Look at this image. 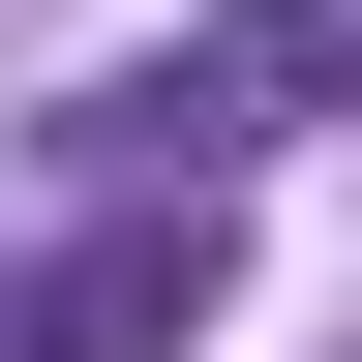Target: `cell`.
I'll return each mask as SVG.
<instances>
[{
  "label": "cell",
  "mask_w": 362,
  "mask_h": 362,
  "mask_svg": "<svg viewBox=\"0 0 362 362\" xmlns=\"http://www.w3.org/2000/svg\"><path fill=\"white\" fill-rule=\"evenodd\" d=\"M211 332V211H90L30 302H0V362H181Z\"/></svg>",
  "instance_id": "1"
},
{
  "label": "cell",
  "mask_w": 362,
  "mask_h": 362,
  "mask_svg": "<svg viewBox=\"0 0 362 362\" xmlns=\"http://www.w3.org/2000/svg\"><path fill=\"white\" fill-rule=\"evenodd\" d=\"M242 90H302V121H362V0H272V30H242Z\"/></svg>",
  "instance_id": "2"
}]
</instances>
